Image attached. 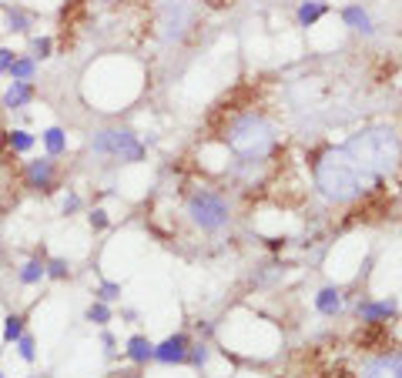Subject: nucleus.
Listing matches in <instances>:
<instances>
[{"label":"nucleus","instance_id":"33","mask_svg":"<svg viewBox=\"0 0 402 378\" xmlns=\"http://www.w3.org/2000/svg\"><path fill=\"white\" fill-rule=\"evenodd\" d=\"M0 7H4V4H0Z\"/></svg>","mask_w":402,"mask_h":378},{"label":"nucleus","instance_id":"29","mask_svg":"<svg viewBox=\"0 0 402 378\" xmlns=\"http://www.w3.org/2000/svg\"><path fill=\"white\" fill-rule=\"evenodd\" d=\"M11 64H14V50H11V47H0V74H7Z\"/></svg>","mask_w":402,"mask_h":378},{"label":"nucleus","instance_id":"17","mask_svg":"<svg viewBox=\"0 0 402 378\" xmlns=\"http://www.w3.org/2000/svg\"><path fill=\"white\" fill-rule=\"evenodd\" d=\"M34 144H37V141H34V134H27L24 127H11V131H7V148H11L14 154L34 151Z\"/></svg>","mask_w":402,"mask_h":378},{"label":"nucleus","instance_id":"30","mask_svg":"<svg viewBox=\"0 0 402 378\" xmlns=\"http://www.w3.org/2000/svg\"><path fill=\"white\" fill-rule=\"evenodd\" d=\"M81 208V197L78 195H67L64 197V214H74Z\"/></svg>","mask_w":402,"mask_h":378},{"label":"nucleus","instance_id":"26","mask_svg":"<svg viewBox=\"0 0 402 378\" xmlns=\"http://www.w3.org/2000/svg\"><path fill=\"white\" fill-rule=\"evenodd\" d=\"M50 47H54V41H50V37H34V41H31L34 61H44V57H50Z\"/></svg>","mask_w":402,"mask_h":378},{"label":"nucleus","instance_id":"14","mask_svg":"<svg viewBox=\"0 0 402 378\" xmlns=\"http://www.w3.org/2000/svg\"><path fill=\"white\" fill-rule=\"evenodd\" d=\"M41 278H47V258L34 255L24 268H20V285H37Z\"/></svg>","mask_w":402,"mask_h":378},{"label":"nucleus","instance_id":"7","mask_svg":"<svg viewBox=\"0 0 402 378\" xmlns=\"http://www.w3.org/2000/svg\"><path fill=\"white\" fill-rule=\"evenodd\" d=\"M57 181H61V174H57V161L47 154V158H37V161H27V164H20V184L27 188V191H37V195H54L57 191Z\"/></svg>","mask_w":402,"mask_h":378},{"label":"nucleus","instance_id":"12","mask_svg":"<svg viewBox=\"0 0 402 378\" xmlns=\"http://www.w3.org/2000/svg\"><path fill=\"white\" fill-rule=\"evenodd\" d=\"M315 308H319V315L335 318L342 312V291L335 285H325L322 291L315 295Z\"/></svg>","mask_w":402,"mask_h":378},{"label":"nucleus","instance_id":"34","mask_svg":"<svg viewBox=\"0 0 402 378\" xmlns=\"http://www.w3.org/2000/svg\"><path fill=\"white\" fill-rule=\"evenodd\" d=\"M0 378H4V375H0Z\"/></svg>","mask_w":402,"mask_h":378},{"label":"nucleus","instance_id":"11","mask_svg":"<svg viewBox=\"0 0 402 378\" xmlns=\"http://www.w3.org/2000/svg\"><path fill=\"white\" fill-rule=\"evenodd\" d=\"M34 101V84L31 80H11V88L4 94V104L7 111H20V107H27Z\"/></svg>","mask_w":402,"mask_h":378},{"label":"nucleus","instance_id":"21","mask_svg":"<svg viewBox=\"0 0 402 378\" xmlns=\"http://www.w3.org/2000/svg\"><path fill=\"white\" fill-rule=\"evenodd\" d=\"M7 31H11V34H27V31H31L27 14H20V10H7Z\"/></svg>","mask_w":402,"mask_h":378},{"label":"nucleus","instance_id":"19","mask_svg":"<svg viewBox=\"0 0 402 378\" xmlns=\"http://www.w3.org/2000/svg\"><path fill=\"white\" fill-rule=\"evenodd\" d=\"M34 71H37V61L34 57H14L11 64V80H34Z\"/></svg>","mask_w":402,"mask_h":378},{"label":"nucleus","instance_id":"32","mask_svg":"<svg viewBox=\"0 0 402 378\" xmlns=\"http://www.w3.org/2000/svg\"><path fill=\"white\" fill-rule=\"evenodd\" d=\"M108 378H141V372H134V368H121V372H111Z\"/></svg>","mask_w":402,"mask_h":378},{"label":"nucleus","instance_id":"8","mask_svg":"<svg viewBox=\"0 0 402 378\" xmlns=\"http://www.w3.org/2000/svg\"><path fill=\"white\" fill-rule=\"evenodd\" d=\"M356 378H402V351H382L359 365Z\"/></svg>","mask_w":402,"mask_h":378},{"label":"nucleus","instance_id":"28","mask_svg":"<svg viewBox=\"0 0 402 378\" xmlns=\"http://www.w3.org/2000/svg\"><path fill=\"white\" fill-rule=\"evenodd\" d=\"M88 221H91L94 231H104V227H108V211H104V208H94V211L88 214Z\"/></svg>","mask_w":402,"mask_h":378},{"label":"nucleus","instance_id":"10","mask_svg":"<svg viewBox=\"0 0 402 378\" xmlns=\"http://www.w3.org/2000/svg\"><path fill=\"white\" fill-rule=\"evenodd\" d=\"M356 315H359V321H366V325H382V321H389L392 315H399V302H396V298H386V302H359Z\"/></svg>","mask_w":402,"mask_h":378},{"label":"nucleus","instance_id":"31","mask_svg":"<svg viewBox=\"0 0 402 378\" xmlns=\"http://www.w3.org/2000/svg\"><path fill=\"white\" fill-rule=\"evenodd\" d=\"M101 345H104V355H114V335L104 332L101 335Z\"/></svg>","mask_w":402,"mask_h":378},{"label":"nucleus","instance_id":"3","mask_svg":"<svg viewBox=\"0 0 402 378\" xmlns=\"http://www.w3.org/2000/svg\"><path fill=\"white\" fill-rule=\"evenodd\" d=\"M225 144L232 148L238 161H262L275 151V127L268 118L245 111L225 127Z\"/></svg>","mask_w":402,"mask_h":378},{"label":"nucleus","instance_id":"25","mask_svg":"<svg viewBox=\"0 0 402 378\" xmlns=\"http://www.w3.org/2000/svg\"><path fill=\"white\" fill-rule=\"evenodd\" d=\"M14 345H17V351H20V358H24L27 365H31L34 358H37V351H34V338H31V335H20V338H17Z\"/></svg>","mask_w":402,"mask_h":378},{"label":"nucleus","instance_id":"9","mask_svg":"<svg viewBox=\"0 0 402 378\" xmlns=\"http://www.w3.org/2000/svg\"><path fill=\"white\" fill-rule=\"evenodd\" d=\"M188 348H191V338H188L185 332H174V335H168L161 345H155V358H151V362L185 365L188 362Z\"/></svg>","mask_w":402,"mask_h":378},{"label":"nucleus","instance_id":"13","mask_svg":"<svg viewBox=\"0 0 402 378\" xmlns=\"http://www.w3.org/2000/svg\"><path fill=\"white\" fill-rule=\"evenodd\" d=\"M124 355H127L134 365H148L151 358H155V345H151L144 335H131V338H127V348H124Z\"/></svg>","mask_w":402,"mask_h":378},{"label":"nucleus","instance_id":"15","mask_svg":"<svg viewBox=\"0 0 402 378\" xmlns=\"http://www.w3.org/2000/svg\"><path fill=\"white\" fill-rule=\"evenodd\" d=\"M342 24L352 27V31H359V34H372V20L362 7H345V10H342Z\"/></svg>","mask_w":402,"mask_h":378},{"label":"nucleus","instance_id":"6","mask_svg":"<svg viewBox=\"0 0 402 378\" xmlns=\"http://www.w3.org/2000/svg\"><path fill=\"white\" fill-rule=\"evenodd\" d=\"M20 164L17 154L7 148V127L0 121V214H7L20 197Z\"/></svg>","mask_w":402,"mask_h":378},{"label":"nucleus","instance_id":"24","mask_svg":"<svg viewBox=\"0 0 402 378\" xmlns=\"http://www.w3.org/2000/svg\"><path fill=\"white\" fill-rule=\"evenodd\" d=\"M208 355H212V351H208V345H191L188 348V362L185 365H195V368H205V365H208Z\"/></svg>","mask_w":402,"mask_h":378},{"label":"nucleus","instance_id":"27","mask_svg":"<svg viewBox=\"0 0 402 378\" xmlns=\"http://www.w3.org/2000/svg\"><path fill=\"white\" fill-rule=\"evenodd\" d=\"M47 274L50 278H67L71 274V265L64 258H47Z\"/></svg>","mask_w":402,"mask_h":378},{"label":"nucleus","instance_id":"1","mask_svg":"<svg viewBox=\"0 0 402 378\" xmlns=\"http://www.w3.org/2000/svg\"><path fill=\"white\" fill-rule=\"evenodd\" d=\"M379 174H369L366 167H359L345 148H335V151H328L315 164V184H319V191H322L328 201H335V204H345V201H356L359 195H366L372 188H379Z\"/></svg>","mask_w":402,"mask_h":378},{"label":"nucleus","instance_id":"16","mask_svg":"<svg viewBox=\"0 0 402 378\" xmlns=\"http://www.w3.org/2000/svg\"><path fill=\"white\" fill-rule=\"evenodd\" d=\"M325 7L322 0H302V7H298V27H312L315 20H322L325 17Z\"/></svg>","mask_w":402,"mask_h":378},{"label":"nucleus","instance_id":"4","mask_svg":"<svg viewBox=\"0 0 402 378\" xmlns=\"http://www.w3.org/2000/svg\"><path fill=\"white\" fill-rule=\"evenodd\" d=\"M185 214L188 221L208 234H215L221 227L232 221V208H228V197L212 191V188H195L191 195L185 197Z\"/></svg>","mask_w":402,"mask_h":378},{"label":"nucleus","instance_id":"20","mask_svg":"<svg viewBox=\"0 0 402 378\" xmlns=\"http://www.w3.org/2000/svg\"><path fill=\"white\" fill-rule=\"evenodd\" d=\"M24 321H27L24 315H7V321H4V345H14L24 335Z\"/></svg>","mask_w":402,"mask_h":378},{"label":"nucleus","instance_id":"5","mask_svg":"<svg viewBox=\"0 0 402 378\" xmlns=\"http://www.w3.org/2000/svg\"><path fill=\"white\" fill-rule=\"evenodd\" d=\"M91 148L97 158H111V161H121V164H138L148 158L144 144L138 141V134L131 127H101L94 134Z\"/></svg>","mask_w":402,"mask_h":378},{"label":"nucleus","instance_id":"22","mask_svg":"<svg viewBox=\"0 0 402 378\" xmlns=\"http://www.w3.org/2000/svg\"><path fill=\"white\" fill-rule=\"evenodd\" d=\"M88 321H91V325H108V321H111L108 302H94L91 308H88Z\"/></svg>","mask_w":402,"mask_h":378},{"label":"nucleus","instance_id":"2","mask_svg":"<svg viewBox=\"0 0 402 378\" xmlns=\"http://www.w3.org/2000/svg\"><path fill=\"white\" fill-rule=\"evenodd\" d=\"M399 134L392 127H366L345 141V154L356 161L359 167H366L369 174H389L396 161H399Z\"/></svg>","mask_w":402,"mask_h":378},{"label":"nucleus","instance_id":"18","mask_svg":"<svg viewBox=\"0 0 402 378\" xmlns=\"http://www.w3.org/2000/svg\"><path fill=\"white\" fill-rule=\"evenodd\" d=\"M41 137H44V148L50 158H61V154L67 151V134H64L61 127H47Z\"/></svg>","mask_w":402,"mask_h":378},{"label":"nucleus","instance_id":"23","mask_svg":"<svg viewBox=\"0 0 402 378\" xmlns=\"http://www.w3.org/2000/svg\"><path fill=\"white\" fill-rule=\"evenodd\" d=\"M94 295H97V302H118L121 298V285L118 281H101Z\"/></svg>","mask_w":402,"mask_h":378}]
</instances>
